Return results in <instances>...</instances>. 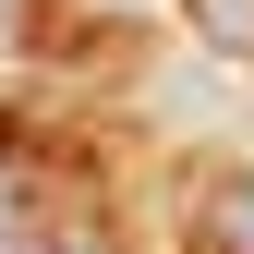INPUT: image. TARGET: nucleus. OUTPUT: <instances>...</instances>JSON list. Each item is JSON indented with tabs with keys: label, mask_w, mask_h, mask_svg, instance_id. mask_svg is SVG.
<instances>
[{
	"label": "nucleus",
	"mask_w": 254,
	"mask_h": 254,
	"mask_svg": "<svg viewBox=\"0 0 254 254\" xmlns=\"http://www.w3.org/2000/svg\"><path fill=\"white\" fill-rule=\"evenodd\" d=\"M194 24H206V49L254 61V0H194Z\"/></svg>",
	"instance_id": "obj_2"
},
{
	"label": "nucleus",
	"mask_w": 254,
	"mask_h": 254,
	"mask_svg": "<svg viewBox=\"0 0 254 254\" xmlns=\"http://www.w3.org/2000/svg\"><path fill=\"white\" fill-rule=\"evenodd\" d=\"M194 242H206V254H254V170H218V182H206Z\"/></svg>",
	"instance_id": "obj_1"
}]
</instances>
